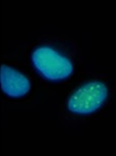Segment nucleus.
<instances>
[{
	"label": "nucleus",
	"instance_id": "nucleus-1",
	"mask_svg": "<svg viewBox=\"0 0 116 156\" xmlns=\"http://www.w3.org/2000/svg\"><path fill=\"white\" fill-rule=\"evenodd\" d=\"M116 105V79L103 73H81L58 94L57 119L67 129L105 116Z\"/></svg>",
	"mask_w": 116,
	"mask_h": 156
},
{
	"label": "nucleus",
	"instance_id": "nucleus-2",
	"mask_svg": "<svg viewBox=\"0 0 116 156\" xmlns=\"http://www.w3.org/2000/svg\"><path fill=\"white\" fill-rule=\"evenodd\" d=\"M26 62L48 95L59 94L81 75L82 54L76 41L62 35H45L26 49Z\"/></svg>",
	"mask_w": 116,
	"mask_h": 156
},
{
	"label": "nucleus",
	"instance_id": "nucleus-3",
	"mask_svg": "<svg viewBox=\"0 0 116 156\" xmlns=\"http://www.w3.org/2000/svg\"><path fill=\"white\" fill-rule=\"evenodd\" d=\"M42 89L35 73L23 60L5 58L1 64V92L4 108L33 109Z\"/></svg>",
	"mask_w": 116,
	"mask_h": 156
}]
</instances>
